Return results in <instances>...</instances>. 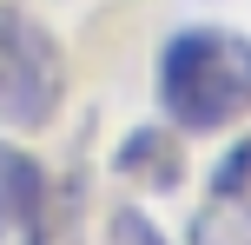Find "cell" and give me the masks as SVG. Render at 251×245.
Here are the masks:
<instances>
[{"label":"cell","mask_w":251,"mask_h":245,"mask_svg":"<svg viewBox=\"0 0 251 245\" xmlns=\"http://www.w3.org/2000/svg\"><path fill=\"white\" fill-rule=\"evenodd\" d=\"M159 106L178 133H218L251 113V40L231 27H178L159 47Z\"/></svg>","instance_id":"6da1fadb"},{"label":"cell","mask_w":251,"mask_h":245,"mask_svg":"<svg viewBox=\"0 0 251 245\" xmlns=\"http://www.w3.org/2000/svg\"><path fill=\"white\" fill-rule=\"evenodd\" d=\"M212 199L251 225V139H238V146L212 166Z\"/></svg>","instance_id":"5b68a950"},{"label":"cell","mask_w":251,"mask_h":245,"mask_svg":"<svg viewBox=\"0 0 251 245\" xmlns=\"http://www.w3.org/2000/svg\"><path fill=\"white\" fill-rule=\"evenodd\" d=\"M106 245H165V232H159L139 206H119L113 219H106Z\"/></svg>","instance_id":"8992f818"},{"label":"cell","mask_w":251,"mask_h":245,"mask_svg":"<svg viewBox=\"0 0 251 245\" xmlns=\"http://www.w3.org/2000/svg\"><path fill=\"white\" fill-rule=\"evenodd\" d=\"M113 172L132 179V186H146V192H178V186H185V146H178V133H165V126H139V133L119 139Z\"/></svg>","instance_id":"3957f363"},{"label":"cell","mask_w":251,"mask_h":245,"mask_svg":"<svg viewBox=\"0 0 251 245\" xmlns=\"http://www.w3.org/2000/svg\"><path fill=\"white\" fill-rule=\"evenodd\" d=\"M192 245H238L225 232V219H218V212H199V225H192Z\"/></svg>","instance_id":"52a82bcc"},{"label":"cell","mask_w":251,"mask_h":245,"mask_svg":"<svg viewBox=\"0 0 251 245\" xmlns=\"http://www.w3.org/2000/svg\"><path fill=\"white\" fill-rule=\"evenodd\" d=\"M40 199H47V172H40V159L0 139V239H20L26 225H33Z\"/></svg>","instance_id":"277c9868"},{"label":"cell","mask_w":251,"mask_h":245,"mask_svg":"<svg viewBox=\"0 0 251 245\" xmlns=\"http://www.w3.org/2000/svg\"><path fill=\"white\" fill-rule=\"evenodd\" d=\"M66 100V53L26 7H0V119L20 133L53 126Z\"/></svg>","instance_id":"7a4b0ae2"}]
</instances>
